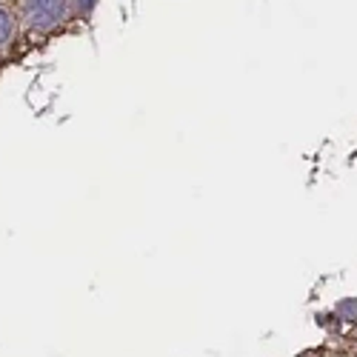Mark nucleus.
Returning a JSON list of instances; mask_svg holds the SVG:
<instances>
[{
  "mask_svg": "<svg viewBox=\"0 0 357 357\" xmlns=\"http://www.w3.org/2000/svg\"><path fill=\"white\" fill-rule=\"evenodd\" d=\"M95 6H98V0H72V15L89 17V15L95 12Z\"/></svg>",
  "mask_w": 357,
  "mask_h": 357,
  "instance_id": "nucleus-3",
  "label": "nucleus"
},
{
  "mask_svg": "<svg viewBox=\"0 0 357 357\" xmlns=\"http://www.w3.org/2000/svg\"><path fill=\"white\" fill-rule=\"evenodd\" d=\"M72 15V0H20L17 20L29 32H52Z\"/></svg>",
  "mask_w": 357,
  "mask_h": 357,
  "instance_id": "nucleus-1",
  "label": "nucleus"
},
{
  "mask_svg": "<svg viewBox=\"0 0 357 357\" xmlns=\"http://www.w3.org/2000/svg\"><path fill=\"white\" fill-rule=\"evenodd\" d=\"M17 15L6 6V3H0V52H3L12 40H15V35H17Z\"/></svg>",
  "mask_w": 357,
  "mask_h": 357,
  "instance_id": "nucleus-2",
  "label": "nucleus"
}]
</instances>
